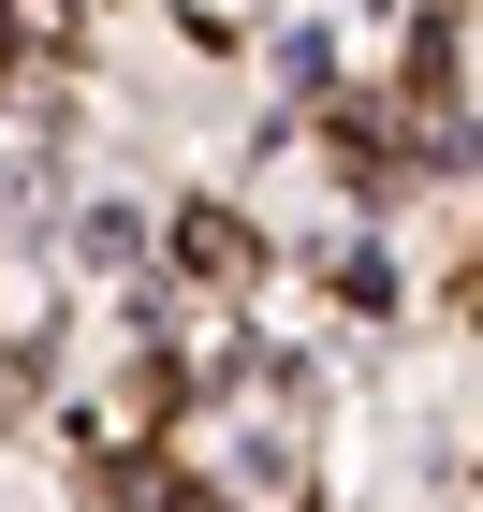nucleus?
Returning a JSON list of instances; mask_svg holds the SVG:
<instances>
[{
  "label": "nucleus",
  "mask_w": 483,
  "mask_h": 512,
  "mask_svg": "<svg viewBox=\"0 0 483 512\" xmlns=\"http://www.w3.org/2000/svg\"><path fill=\"white\" fill-rule=\"evenodd\" d=\"M176 264H191V278H249V220L191 205V220H176Z\"/></svg>",
  "instance_id": "obj_1"
}]
</instances>
